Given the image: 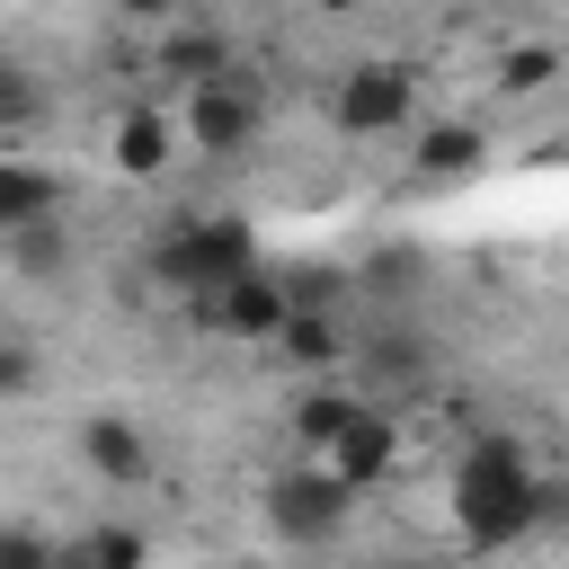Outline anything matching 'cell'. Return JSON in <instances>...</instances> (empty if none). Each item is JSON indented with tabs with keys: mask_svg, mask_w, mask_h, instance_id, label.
<instances>
[{
	"mask_svg": "<svg viewBox=\"0 0 569 569\" xmlns=\"http://www.w3.org/2000/svg\"><path fill=\"white\" fill-rule=\"evenodd\" d=\"M27 124H44V80L27 62H0V133H27Z\"/></svg>",
	"mask_w": 569,
	"mask_h": 569,
	"instance_id": "18",
	"label": "cell"
},
{
	"mask_svg": "<svg viewBox=\"0 0 569 569\" xmlns=\"http://www.w3.org/2000/svg\"><path fill=\"white\" fill-rule=\"evenodd\" d=\"M53 569H151V533L142 525H80L53 551Z\"/></svg>",
	"mask_w": 569,
	"mask_h": 569,
	"instance_id": "13",
	"label": "cell"
},
{
	"mask_svg": "<svg viewBox=\"0 0 569 569\" xmlns=\"http://www.w3.org/2000/svg\"><path fill=\"white\" fill-rule=\"evenodd\" d=\"M18 391H36V347L0 338V400H18Z\"/></svg>",
	"mask_w": 569,
	"mask_h": 569,
	"instance_id": "20",
	"label": "cell"
},
{
	"mask_svg": "<svg viewBox=\"0 0 569 569\" xmlns=\"http://www.w3.org/2000/svg\"><path fill=\"white\" fill-rule=\"evenodd\" d=\"M0 258H9L18 276H71V258H80L71 213H62V222H27V231H9V240H0Z\"/></svg>",
	"mask_w": 569,
	"mask_h": 569,
	"instance_id": "16",
	"label": "cell"
},
{
	"mask_svg": "<svg viewBox=\"0 0 569 569\" xmlns=\"http://www.w3.org/2000/svg\"><path fill=\"white\" fill-rule=\"evenodd\" d=\"M409 107H418V80H409V62H356L338 89H329V116H338V133H400L409 124Z\"/></svg>",
	"mask_w": 569,
	"mask_h": 569,
	"instance_id": "5",
	"label": "cell"
},
{
	"mask_svg": "<svg viewBox=\"0 0 569 569\" xmlns=\"http://www.w3.org/2000/svg\"><path fill=\"white\" fill-rule=\"evenodd\" d=\"M169 151H178V116H160V107H124L116 116V169L124 178H160Z\"/></svg>",
	"mask_w": 569,
	"mask_h": 569,
	"instance_id": "12",
	"label": "cell"
},
{
	"mask_svg": "<svg viewBox=\"0 0 569 569\" xmlns=\"http://www.w3.org/2000/svg\"><path fill=\"white\" fill-rule=\"evenodd\" d=\"M356 409H365L356 391H338V382H311V391H302V400L284 409V427H293V445H311V453H329V445H338V436L356 427Z\"/></svg>",
	"mask_w": 569,
	"mask_h": 569,
	"instance_id": "15",
	"label": "cell"
},
{
	"mask_svg": "<svg viewBox=\"0 0 569 569\" xmlns=\"http://www.w3.org/2000/svg\"><path fill=\"white\" fill-rule=\"evenodd\" d=\"M489 80H498V98H533V89L560 80V44H507Z\"/></svg>",
	"mask_w": 569,
	"mask_h": 569,
	"instance_id": "17",
	"label": "cell"
},
{
	"mask_svg": "<svg viewBox=\"0 0 569 569\" xmlns=\"http://www.w3.org/2000/svg\"><path fill=\"white\" fill-rule=\"evenodd\" d=\"M231 569H249V560H231Z\"/></svg>",
	"mask_w": 569,
	"mask_h": 569,
	"instance_id": "22",
	"label": "cell"
},
{
	"mask_svg": "<svg viewBox=\"0 0 569 569\" xmlns=\"http://www.w3.org/2000/svg\"><path fill=\"white\" fill-rule=\"evenodd\" d=\"M382 569H436V560H418V551H391V560H382Z\"/></svg>",
	"mask_w": 569,
	"mask_h": 569,
	"instance_id": "21",
	"label": "cell"
},
{
	"mask_svg": "<svg viewBox=\"0 0 569 569\" xmlns=\"http://www.w3.org/2000/svg\"><path fill=\"white\" fill-rule=\"evenodd\" d=\"M249 267H258V231H249L240 213H178V222L142 249V276H151L160 293H187V302L222 293V284L249 276Z\"/></svg>",
	"mask_w": 569,
	"mask_h": 569,
	"instance_id": "2",
	"label": "cell"
},
{
	"mask_svg": "<svg viewBox=\"0 0 569 569\" xmlns=\"http://www.w3.org/2000/svg\"><path fill=\"white\" fill-rule=\"evenodd\" d=\"M338 356H347V329H338L329 311H293V320L276 329V365H284V373H302V382H311V373H329Z\"/></svg>",
	"mask_w": 569,
	"mask_h": 569,
	"instance_id": "14",
	"label": "cell"
},
{
	"mask_svg": "<svg viewBox=\"0 0 569 569\" xmlns=\"http://www.w3.org/2000/svg\"><path fill=\"white\" fill-rule=\"evenodd\" d=\"M62 542H44L36 525H0V569H53Z\"/></svg>",
	"mask_w": 569,
	"mask_h": 569,
	"instance_id": "19",
	"label": "cell"
},
{
	"mask_svg": "<svg viewBox=\"0 0 569 569\" xmlns=\"http://www.w3.org/2000/svg\"><path fill=\"white\" fill-rule=\"evenodd\" d=\"M178 133L196 142V151H213V160H231V151H249L258 142V89L231 71V80H204V89H187V116H178Z\"/></svg>",
	"mask_w": 569,
	"mask_h": 569,
	"instance_id": "6",
	"label": "cell"
},
{
	"mask_svg": "<svg viewBox=\"0 0 569 569\" xmlns=\"http://www.w3.org/2000/svg\"><path fill=\"white\" fill-rule=\"evenodd\" d=\"M160 71H169V80H187V89H204V80H231V36H222L213 18H196V27H169V36H160Z\"/></svg>",
	"mask_w": 569,
	"mask_h": 569,
	"instance_id": "11",
	"label": "cell"
},
{
	"mask_svg": "<svg viewBox=\"0 0 569 569\" xmlns=\"http://www.w3.org/2000/svg\"><path fill=\"white\" fill-rule=\"evenodd\" d=\"M27 222H62V169L0 151V240L27 231Z\"/></svg>",
	"mask_w": 569,
	"mask_h": 569,
	"instance_id": "9",
	"label": "cell"
},
{
	"mask_svg": "<svg viewBox=\"0 0 569 569\" xmlns=\"http://www.w3.org/2000/svg\"><path fill=\"white\" fill-rule=\"evenodd\" d=\"M80 462H89L107 489H142V480H151V436H142V418H124V409L80 418Z\"/></svg>",
	"mask_w": 569,
	"mask_h": 569,
	"instance_id": "8",
	"label": "cell"
},
{
	"mask_svg": "<svg viewBox=\"0 0 569 569\" xmlns=\"http://www.w3.org/2000/svg\"><path fill=\"white\" fill-rule=\"evenodd\" d=\"M445 498H453V525H462L471 551H507L551 516V489H542V471L525 462L516 436H471Z\"/></svg>",
	"mask_w": 569,
	"mask_h": 569,
	"instance_id": "1",
	"label": "cell"
},
{
	"mask_svg": "<svg viewBox=\"0 0 569 569\" xmlns=\"http://www.w3.org/2000/svg\"><path fill=\"white\" fill-rule=\"evenodd\" d=\"M391 462H400V427H391L373 400H365V409H356V427H347V436L320 453V471H329L347 498H365L373 480H391Z\"/></svg>",
	"mask_w": 569,
	"mask_h": 569,
	"instance_id": "7",
	"label": "cell"
},
{
	"mask_svg": "<svg viewBox=\"0 0 569 569\" xmlns=\"http://www.w3.org/2000/svg\"><path fill=\"white\" fill-rule=\"evenodd\" d=\"M347 516H356V498H347L320 462H293V471H276V480H267V525H276L293 551L338 542V533H347Z\"/></svg>",
	"mask_w": 569,
	"mask_h": 569,
	"instance_id": "3",
	"label": "cell"
},
{
	"mask_svg": "<svg viewBox=\"0 0 569 569\" xmlns=\"http://www.w3.org/2000/svg\"><path fill=\"white\" fill-rule=\"evenodd\" d=\"M187 311H196V329H213V338L276 347V329L293 320V293H284V267H249V276H231L222 293H204V302H187Z\"/></svg>",
	"mask_w": 569,
	"mask_h": 569,
	"instance_id": "4",
	"label": "cell"
},
{
	"mask_svg": "<svg viewBox=\"0 0 569 569\" xmlns=\"http://www.w3.org/2000/svg\"><path fill=\"white\" fill-rule=\"evenodd\" d=\"M489 160V133L471 124V116H445V124H427L418 142H409V178H427V187H445V178H471Z\"/></svg>",
	"mask_w": 569,
	"mask_h": 569,
	"instance_id": "10",
	"label": "cell"
}]
</instances>
